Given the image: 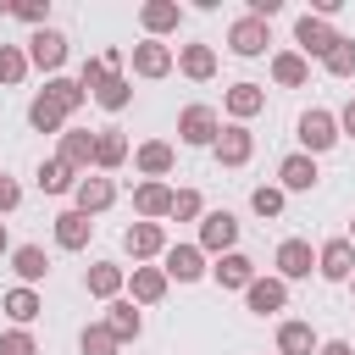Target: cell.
I'll use <instances>...</instances> for the list:
<instances>
[{"mask_svg": "<svg viewBox=\"0 0 355 355\" xmlns=\"http://www.w3.org/2000/svg\"><path fill=\"white\" fill-rule=\"evenodd\" d=\"M338 39H344V33H338L327 17H311V11H305V17L294 22V50H300L305 61H327V50H333Z\"/></svg>", "mask_w": 355, "mask_h": 355, "instance_id": "6da1fadb", "label": "cell"}, {"mask_svg": "<svg viewBox=\"0 0 355 355\" xmlns=\"http://www.w3.org/2000/svg\"><path fill=\"white\" fill-rule=\"evenodd\" d=\"M122 250L133 255V266H150L166 255V227L161 222H128L122 227Z\"/></svg>", "mask_w": 355, "mask_h": 355, "instance_id": "7a4b0ae2", "label": "cell"}, {"mask_svg": "<svg viewBox=\"0 0 355 355\" xmlns=\"http://www.w3.org/2000/svg\"><path fill=\"white\" fill-rule=\"evenodd\" d=\"M22 50H28V67H39V72L61 78V67H67V33H61V28H39Z\"/></svg>", "mask_w": 355, "mask_h": 355, "instance_id": "3957f363", "label": "cell"}, {"mask_svg": "<svg viewBox=\"0 0 355 355\" xmlns=\"http://www.w3.org/2000/svg\"><path fill=\"white\" fill-rule=\"evenodd\" d=\"M194 244H200V255H227V250L239 244V216H233V211H205Z\"/></svg>", "mask_w": 355, "mask_h": 355, "instance_id": "277c9868", "label": "cell"}, {"mask_svg": "<svg viewBox=\"0 0 355 355\" xmlns=\"http://www.w3.org/2000/svg\"><path fill=\"white\" fill-rule=\"evenodd\" d=\"M216 133H222V116H216L211 105H183V111H178V139H183V144L205 150V144H216Z\"/></svg>", "mask_w": 355, "mask_h": 355, "instance_id": "5b68a950", "label": "cell"}, {"mask_svg": "<svg viewBox=\"0 0 355 355\" xmlns=\"http://www.w3.org/2000/svg\"><path fill=\"white\" fill-rule=\"evenodd\" d=\"M300 144H305V155H327V150L338 144V116L322 111V105H311V111L300 116Z\"/></svg>", "mask_w": 355, "mask_h": 355, "instance_id": "8992f818", "label": "cell"}, {"mask_svg": "<svg viewBox=\"0 0 355 355\" xmlns=\"http://www.w3.org/2000/svg\"><path fill=\"white\" fill-rule=\"evenodd\" d=\"M266 44H272V28H266L261 17H250V11H244L233 28H227V50H233V55H244V61L266 55Z\"/></svg>", "mask_w": 355, "mask_h": 355, "instance_id": "52a82bcc", "label": "cell"}, {"mask_svg": "<svg viewBox=\"0 0 355 355\" xmlns=\"http://www.w3.org/2000/svg\"><path fill=\"white\" fill-rule=\"evenodd\" d=\"M161 272H166V283H172V277H178V283H200L211 266H205L200 244H166V255H161Z\"/></svg>", "mask_w": 355, "mask_h": 355, "instance_id": "ba28073f", "label": "cell"}, {"mask_svg": "<svg viewBox=\"0 0 355 355\" xmlns=\"http://www.w3.org/2000/svg\"><path fill=\"white\" fill-rule=\"evenodd\" d=\"M316 178H322V172H316V155H305V150L277 161V189H283V194H311Z\"/></svg>", "mask_w": 355, "mask_h": 355, "instance_id": "9c48e42d", "label": "cell"}, {"mask_svg": "<svg viewBox=\"0 0 355 355\" xmlns=\"http://www.w3.org/2000/svg\"><path fill=\"white\" fill-rule=\"evenodd\" d=\"M272 261H277V277H283V283H300V277L316 272V250H311L305 239H283Z\"/></svg>", "mask_w": 355, "mask_h": 355, "instance_id": "30bf717a", "label": "cell"}, {"mask_svg": "<svg viewBox=\"0 0 355 355\" xmlns=\"http://www.w3.org/2000/svg\"><path fill=\"white\" fill-rule=\"evenodd\" d=\"M349 272H355V244H349V239H327V244L316 250V277L349 283Z\"/></svg>", "mask_w": 355, "mask_h": 355, "instance_id": "8fae6325", "label": "cell"}, {"mask_svg": "<svg viewBox=\"0 0 355 355\" xmlns=\"http://www.w3.org/2000/svg\"><path fill=\"white\" fill-rule=\"evenodd\" d=\"M172 67H178L172 44H161V39H139L133 44V78H166Z\"/></svg>", "mask_w": 355, "mask_h": 355, "instance_id": "7c38bea8", "label": "cell"}, {"mask_svg": "<svg viewBox=\"0 0 355 355\" xmlns=\"http://www.w3.org/2000/svg\"><path fill=\"white\" fill-rule=\"evenodd\" d=\"M211 150H216V161H222V166H244V161L255 155V133H250L244 122H227V128L216 133V144H211Z\"/></svg>", "mask_w": 355, "mask_h": 355, "instance_id": "4fadbf2b", "label": "cell"}, {"mask_svg": "<svg viewBox=\"0 0 355 355\" xmlns=\"http://www.w3.org/2000/svg\"><path fill=\"white\" fill-rule=\"evenodd\" d=\"M111 205H116V183H111V178H78V189H72V211L100 216V211H111Z\"/></svg>", "mask_w": 355, "mask_h": 355, "instance_id": "5bb4252c", "label": "cell"}, {"mask_svg": "<svg viewBox=\"0 0 355 355\" xmlns=\"http://www.w3.org/2000/svg\"><path fill=\"white\" fill-rule=\"evenodd\" d=\"M244 305H250L255 316H277V311H288V283H283V277H255V283L244 288Z\"/></svg>", "mask_w": 355, "mask_h": 355, "instance_id": "9a60e30c", "label": "cell"}, {"mask_svg": "<svg viewBox=\"0 0 355 355\" xmlns=\"http://www.w3.org/2000/svg\"><path fill=\"white\" fill-rule=\"evenodd\" d=\"M133 166H139V172H144L150 183H161V178H166V172L178 166V150H172L166 139H144V144L133 150Z\"/></svg>", "mask_w": 355, "mask_h": 355, "instance_id": "2e32d148", "label": "cell"}, {"mask_svg": "<svg viewBox=\"0 0 355 355\" xmlns=\"http://www.w3.org/2000/svg\"><path fill=\"white\" fill-rule=\"evenodd\" d=\"M211 277H216L222 288H239V294H244V288H250V283H255L261 272H255V261H250L244 250H227V255H216V266H211Z\"/></svg>", "mask_w": 355, "mask_h": 355, "instance_id": "e0dca14e", "label": "cell"}, {"mask_svg": "<svg viewBox=\"0 0 355 355\" xmlns=\"http://www.w3.org/2000/svg\"><path fill=\"white\" fill-rule=\"evenodd\" d=\"M139 22H144L150 39L178 33V28H183V6H178V0H144V6H139Z\"/></svg>", "mask_w": 355, "mask_h": 355, "instance_id": "ac0fdd59", "label": "cell"}, {"mask_svg": "<svg viewBox=\"0 0 355 355\" xmlns=\"http://www.w3.org/2000/svg\"><path fill=\"white\" fill-rule=\"evenodd\" d=\"M55 161H67L78 178H89V166H94V133H83V128H67V133H61V150H55Z\"/></svg>", "mask_w": 355, "mask_h": 355, "instance_id": "d6986e66", "label": "cell"}, {"mask_svg": "<svg viewBox=\"0 0 355 355\" xmlns=\"http://www.w3.org/2000/svg\"><path fill=\"white\" fill-rule=\"evenodd\" d=\"M50 233H55V244H61V250H89L94 222H89L83 211H61V216H50Z\"/></svg>", "mask_w": 355, "mask_h": 355, "instance_id": "ffe728a7", "label": "cell"}, {"mask_svg": "<svg viewBox=\"0 0 355 355\" xmlns=\"http://www.w3.org/2000/svg\"><path fill=\"white\" fill-rule=\"evenodd\" d=\"M83 288H89L94 300H116V294L128 288V266H116V261H94V266L83 272Z\"/></svg>", "mask_w": 355, "mask_h": 355, "instance_id": "44dd1931", "label": "cell"}, {"mask_svg": "<svg viewBox=\"0 0 355 355\" xmlns=\"http://www.w3.org/2000/svg\"><path fill=\"white\" fill-rule=\"evenodd\" d=\"M128 300L133 305H161L166 300V272L161 266H133L128 272Z\"/></svg>", "mask_w": 355, "mask_h": 355, "instance_id": "7402d4cb", "label": "cell"}, {"mask_svg": "<svg viewBox=\"0 0 355 355\" xmlns=\"http://www.w3.org/2000/svg\"><path fill=\"white\" fill-rule=\"evenodd\" d=\"M105 327H111V338H116V344H133V338L144 333V316H139V305H133L128 294H116V300H111V311H105Z\"/></svg>", "mask_w": 355, "mask_h": 355, "instance_id": "603a6c76", "label": "cell"}, {"mask_svg": "<svg viewBox=\"0 0 355 355\" xmlns=\"http://www.w3.org/2000/svg\"><path fill=\"white\" fill-rule=\"evenodd\" d=\"M222 111H227L233 122H250L255 111H266V89H261V83H233V89L222 94Z\"/></svg>", "mask_w": 355, "mask_h": 355, "instance_id": "cb8c5ba5", "label": "cell"}, {"mask_svg": "<svg viewBox=\"0 0 355 355\" xmlns=\"http://www.w3.org/2000/svg\"><path fill=\"white\" fill-rule=\"evenodd\" d=\"M272 83H277V89H305V83H311V61H305L300 50H277V55H272Z\"/></svg>", "mask_w": 355, "mask_h": 355, "instance_id": "d4e9b609", "label": "cell"}, {"mask_svg": "<svg viewBox=\"0 0 355 355\" xmlns=\"http://www.w3.org/2000/svg\"><path fill=\"white\" fill-rule=\"evenodd\" d=\"M133 211H139V222H161V216L172 211V189H166V183H150V178H144V183L133 189Z\"/></svg>", "mask_w": 355, "mask_h": 355, "instance_id": "484cf974", "label": "cell"}, {"mask_svg": "<svg viewBox=\"0 0 355 355\" xmlns=\"http://www.w3.org/2000/svg\"><path fill=\"white\" fill-rule=\"evenodd\" d=\"M11 272L22 277V288H33V283L50 277V255H44L39 244H17V250H11Z\"/></svg>", "mask_w": 355, "mask_h": 355, "instance_id": "4316f807", "label": "cell"}, {"mask_svg": "<svg viewBox=\"0 0 355 355\" xmlns=\"http://www.w3.org/2000/svg\"><path fill=\"white\" fill-rule=\"evenodd\" d=\"M322 338L311 322H277V355H316Z\"/></svg>", "mask_w": 355, "mask_h": 355, "instance_id": "83f0119b", "label": "cell"}, {"mask_svg": "<svg viewBox=\"0 0 355 355\" xmlns=\"http://www.w3.org/2000/svg\"><path fill=\"white\" fill-rule=\"evenodd\" d=\"M178 72L194 78V83H211V78H216V50H211V44H183V50H178Z\"/></svg>", "mask_w": 355, "mask_h": 355, "instance_id": "f1b7e54d", "label": "cell"}, {"mask_svg": "<svg viewBox=\"0 0 355 355\" xmlns=\"http://www.w3.org/2000/svg\"><path fill=\"white\" fill-rule=\"evenodd\" d=\"M89 100H94L100 111H128V105H133V78H128V72H105V83H100Z\"/></svg>", "mask_w": 355, "mask_h": 355, "instance_id": "f546056e", "label": "cell"}, {"mask_svg": "<svg viewBox=\"0 0 355 355\" xmlns=\"http://www.w3.org/2000/svg\"><path fill=\"white\" fill-rule=\"evenodd\" d=\"M122 161H128V139H122L116 128H100V133H94V166H100V172H116Z\"/></svg>", "mask_w": 355, "mask_h": 355, "instance_id": "4dcf8cb0", "label": "cell"}, {"mask_svg": "<svg viewBox=\"0 0 355 355\" xmlns=\"http://www.w3.org/2000/svg\"><path fill=\"white\" fill-rule=\"evenodd\" d=\"M33 183H39L44 194H72V189H78V172H72L67 161H55V155H50V161H39Z\"/></svg>", "mask_w": 355, "mask_h": 355, "instance_id": "1f68e13d", "label": "cell"}, {"mask_svg": "<svg viewBox=\"0 0 355 355\" xmlns=\"http://www.w3.org/2000/svg\"><path fill=\"white\" fill-rule=\"evenodd\" d=\"M0 311H6V316H11L17 327H28V322H33L39 311H44V300H39L33 288H22V283H17V288H6V300H0Z\"/></svg>", "mask_w": 355, "mask_h": 355, "instance_id": "d6a6232c", "label": "cell"}, {"mask_svg": "<svg viewBox=\"0 0 355 355\" xmlns=\"http://www.w3.org/2000/svg\"><path fill=\"white\" fill-rule=\"evenodd\" d=\"M28 128H33V133H67V111L50 105L44 94H33V105H28Z\"/></svg>", "mask_w": 355, "mask_h": 355, "instance_id": "836d02e7", "label": "cell"}, {"mask_svg": "<svg viewBox=\"0 0 355 355\" xmlns=\"http://www.w3.org/2000/svg\"><path fill=\"white\" fill-rule=\"evenodd\" d=\"M44 100H50V105H61V111L72 116V111H83V100H89V94L78 89V78H50V83H44Z\"/></svg>", "mask_w": 355, "mask_h": 355, "instance_id": "e575fe53", "label": "cell"}, {"mask_svg": "<svg viewBox=\"0 0 355 355\" xmlns=\"http://www.w3.org/2000/svg\"><path fill=\"white\" fill-rule=\"evenodd\" d=\"M28 72H33L28 67V50L22 44H0V89H17Z\"/></svg>", "mask_w": 355, "mask_h": 355, "instance_id": "d590c367", "label": "cell"}, {"mask_svg": "<svg viewBox=\"0 0 355 355\" xmlns=\"http://www.w3.org/2000/svg\"><path fill=\"white\" fill-rule=\"evenodd\" d=\"M172 222H200L205 216V200H200V189H172V211H166Z\"/></svg>", "mask_w": 355, "mask_h": 355, "instance_id": "8d00e7d4", "label": "cell"}, {"mask_svg": "<svg viewBox=\"0 0 355 355\" xmlns=\"http://www.w3.org/2000/svg\"><path fill=\"white\" fill-rule=\"evenodd\" d=\"M283 205H288V194H283L277 183H261V189L250 194V211H255V216H266V222H272V216H283Z\"/></svg>", "mask_w": 355, "mask_h": 355, "instance_id": "74e56055", "label": "cell"}, {"mask_svg": "<svg viewBox=\"0 0 355 355\" xmlns=\"http://www.w3.org/2000/svg\"><path fill=\"white\" fill-rule=\"evenodd\" d=\"M78 349H83V355H116L122 344L111 338V327H105V322H89V327H83V338H78Z\"/></svg>", "mask_w": 355, "mask_h": 355, "instance_id": "f35d334b", "label": "cell"}, {"mask_svg": "<svg viewBox=\"0 0 355 355\" xmlns=\"http://www.w3.org/2000/svg\"><path fill=\"white\" fill-rule=\"evenodd\" d=\"M322 67H327V78H355V39H338Z\"/></svg>", "mask_w": 355, "mask_h": 355, "instance_id": "ab89813d", "label": "cell"}, {"mask_svg": "<svg viewBox=\"0 0 355 355\" xmlns=\"http://www.w3.org/2000/svg\"><path fill=\"white\" fill-rule=\"evenodd\" d=\"M11 17H17V22H28V28L39 33V28H50V0H17V6H11Z\"/></svg>", "mask_w": 355, "mask_h": 355, "instance_id": "60d3db41", "label": "cell"}, {"mask_svg": "<svg viewBox=\"0 0 355 355\" xmlns=\"http://www.w3.org/2000/svg\"><path fill=\"white\" fill-rule=\"evenodd\" d=\"M0 355H39V338L28 327H11V333H0Z\"/></svg>", "mask_w": 355, "mask_h": 355, "instance_id": "b9f144b4", "label": "cell"}, {"mask_svg": "<svg viewBox=\"0 0 355 355\" xmlns=\"http://www.w3.org/2000/svg\"><path fill=\"white\" fill-rule=\"evenodd\" d=\"M17 205H22V183H17V178H6V172H0V216H11V211H17Z\"/></svg>", "mask_w": 355, "mask_h": 355, "instance_id": "7bdbcfd3", "label": "cell"}, {"mask_svg": "<svg viewBox=\"0 0 355 355\" xmlns=\"http://www.w3.org/2000/svg\"><path fill=\"white\" fill-rule=\"evenodd\" d=\"M344 133H349V139H355V100H349V105H344V111H338V139H344Z\"/></svg>", "mask_w": 355, "mask_h": 355, "instance_id": "ee69618b", "label": "cell"}, {"mask_svg": "<svg viewBox=\"0 0 355 355\" xmlns=\"http://www.w3.org/2000/svg\"><path fill=\"white\" fill-rule=\"evenodd\" d=\"M316 355H355V349H349V338H327Z\"/></svg>", "mask_w": 355, "mask_h": 355, "instance_id": "f6af8a7d", "label": "cell"}, {"mask_svg": "<svg viewBox=\"0 0 355 355\" xmlns=\"http://www.w3.org/2000/svg\"><path fill=\"white\" fill-rule=\"evenodd\" d=\"M0 255H11V233H6V222H0Z\"/></svg>", "mask_w": 355, "mask_h": 355, "instance_id": "bcb514c9", "label": "cell"}, {"mask_svg": "<svg viewBox=\"0 0 355 355\" xmlns=\"http://www.w3.org/2000/svg\"><path fill=\"white\" fill-rule=\"evenodd\" d=\"M344 239H349V244H355V222H349V233H344Z\"/></svg>", "mask_w": 355, "mask_h": 355, "instance_id": "7dc6e473", "label": "cell"}, {"mask_svg": "<svg viewBox=\"0 0 355 355\" xmlns=\"http://www.w3.org/2000/svg\"><path fill=\"white\" fill-rule=\"evenodd\" d=\"M349 288H355V272H349Z\"/></svg>", "mask_w": 355, "mask_h": 355, "instance_id": "c3c4849f", "label": "cell"}]
</instances>
